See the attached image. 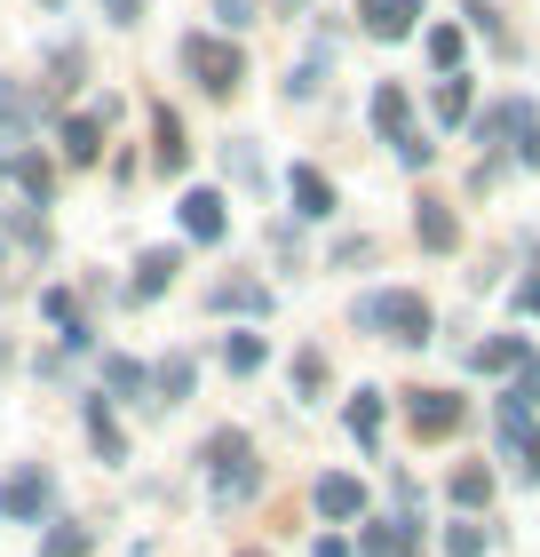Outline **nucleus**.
<instances>
[{
	"label": "nucleus",
	"mask_w": 540,
	"mask_h": 557,
	"mask_svg": "<svg viewBox=\"0 0 540 557\" xmlns=\"http://www.w3.org/2000/svg\"><path fill=\"white\" fill-rule=\"evenodd\" d=\"M199 462H208V486H215V502H223V510H239V502H254V494H263V454H254V438H247L239 422L208 430Z\"/></svg>",
	"instance_id": "f257e3e1"
},
{
	"label": "nucleus",
	"mask_w": 540,
	"mask_h": 557,
	"mask_svg": "<svg viewBox=\"0 0 540 557\" xmlns=\"http://www.w3.org/2000/svg\"><path fill=\"white\" fill-rule=\"evenodd\" d=\"M350 326H381L390 343H405V350H422L429 335H437V311H429V295H414V287H381V295H357L350 302Z\"/></svg>",
	"instance_id": "f03ea898"
},
{
	"label": "nucleus",
	"mask_w": 540,
	"mask_h": 557,
	"mask_svg": "<svg viewBox=\"0 0 540 557\" xmlns=\"http://www.w3.org/2000/svg\"><path fill=\"white\" fill-rule=\"evenodd\" d=\"M184 72L223 104V96H239L247 57H239V40H223V33H184Z\"/></svg>",
	"instance_id": "7ed1b4c3"
},
{
	"label": "nucleus",
	"mask_w": 540,
	"mask_h": 557,
	"mask_svg": "<svg viewBox=\"0 0 540 557\" xmlns=\"http://www.w3.org/2000/svg\"><path fill=\"white\" fill-rule=\"evenodd\" d=\"M48 510H56V470L48 462H16L9 478H0V518L9 525H40Z\"/></svg>",
	"instance_id": "20e7f679"
},
{
	"label": "nucleus",
	"mask_w": 540,
	"mask_h": 557,
	"mask_svg": "<svg viewBox=\"0 0 540 557\" xmlns=\"http://www.w3.org/2000/svg\"><path fill=\"white\" fill-rule=\"evenodd\" d=\"M175 223H184V239H199V247H223V232H230V215H223V191H215V184L184 191V199H175Z\"/></svg>",
	"instance_id": "39448f33"
},
{
	"label": "nucleus",
	"mask_w": 540,
	"mask_h": 557,
	"mask_svg": "<svg viewBox=\"0 0 540 557\" xmlns=\"http://www.w3.org/2000/svg\"><path fill=\"white\" fill-rule=\"evenodd\" d=\"M405 430H414V438H453L461 430V398L453 391H405Z\"/></svg>",
	"instance_id": "423d86ee"
},
{
	"label": "nucleus",
	"mask_w": 540,
	"mask_h": 557,
	"mask_svg": "<svg viewBox=\"0 0 540 557\" xmlns=\"http://www.w3.org/2000/svg\"><path fill=\"white\" fill-rule=\"evenodd\" d=\"M151 168H160V175L191 168V136H184V112H175V104H151Z\"/></svg>",
	"instance_id": "0eeeda50"
},
{
	"label": "nucleus",
	"mask_w": 540,
	"mask_h": 557,
	"mask_svg": "<svg viewBox=\"0 0 540 557\" xmlns=\"http://www.w3.org/2000/svg\"><path fill=\"white\" fill-rule=\"evenodd\" d=\"M80 422H88V446H96V462H127V430H120V414H112V398L104 391H88L80 398Z\"/></svg>",
	"instance_id": "6e6552de"
},
{
	"label": "nucleus",
	"mask_w": 540,
	"mask_h": 557,
	"mask_svg": "<svg viewBox=\"0 0 540 557\" xmlns=\"http://www.w3.org/2000/svg\"><path fill=\"white\" fill-rule=\"evenodd\" d=\"M414 239L429 247V256H453V247H461V215H453V199H437V191L414 199Z\"/></svg>",
	"instance_id": "1a4fd4ad"
},
{
	"label": "nucleus",
	"mask_w": 540,
	"mask_h": 557,
	"mask_svg": "<svg viewBox=\"0 0 540 557\" xmlns=\"http://www.w3.org/2000/svg\"><path fill=\"white\" fill-rule=\"evenodd\" d=\"M311 502H318V518L350 525V518H366V478H350V470H326L318 486H311Z\"/></svg>",
	"instance_id": "9d476101"
},
{
	"label": "nucleus",
	"mask_w": 540,
	"mask_h": 557,
	"mask_svg": "<svg viewBox=\"0 0 540 557\" xmlns=\"http://www.w3.org/2000/svg\"><path fill=\"white\" fill-rule=\"evenodd\" d=\"M287 199H294L302 223H326V215H334V175H326L318 160H302V168L287 175Z\"/></svg>",
	"instance_id": "9b49d317"
},
{
	"label": "nucleus",
	"mask_w": 540,
	"mask_h": 557,
	"mask_svg": "<svg viewBox=\"0 0 540 557\" xmlns=\"http://www.w3.org/2000/svg\"><path fill=\"white\" fill-rule=\"evenodd\" d=\"M175 271H184L175 247H143V256H136V278H127V302H160V295L175 287Z\"/></svg>",
	"instance_id": "f8f14e48"
},
{
	"label": "nucleus",
	"mask_w": 540,
	"mask_h": 557,
	"mask_svg": "<svg viewBox=\"0 0 540 557\" xmlns=\"http://www.w3.org/2000/svg\"><path fill=\"white\" fill-rule=\"evenodd\" d=\"M56 160L96 168V160H104V120H96V112H72L64 128H56Z\"/></svg>",
	"instance_id": "ddd939ff"
},
{
	"label": "nucleus",
	"mask_w": 540,
	"mask_h": 557,
	"mask_svg": "<svg viewBox=\"0 0 540 557\" xmlns=\"http://www.w3.org/2000/svg\"><path fill=\"white\" fill-rule=\"evenodd\" d=\"M191 383H199V359H191V350H167V359L160 367H151V407H175V398H191Z\"/></svg>",
	"instance_id": "4468645a"
},
{
	"label": "nucleus",
	"mask_w": 540,
	"mask_h": 557,
	"mask_svg": "<svg viewBox=\"0 0 540 557\" xmlns=\"http://www.w3.org/2000/svg\"><path fill=\"white\" fill-rule=\"evenodd\" d=\"M508 367H517V374L532 367V343H525V335H485V343L469 350V374H508Z\"/></svg>",
	"instance_id": "2eb2a0df"
},
{
	"label": "nucleus",
	"mask_w": 540,
	"mask_h": 557,
	"mask_svg": "<svg viewBox=\"0 0 540 557\" xmlns=\"http://www.w3.org/2000/svg\"><path fill=\"white\" fill-rule=\"evenodd\" d=\"M208 311H254V319H271V287H263V278H215V287H208Z\"/></svg>",
	"instance_id": "dca6fc26"
},
{
	"label": "nucleus",
	"mask_w": 540,
	"mask_h": 557,
	"mask_svg": "<svg viewBox=\"0 0 540 557\" xmlns=\"http://www.w3.org/2000/svg\"><path fill=\"white\" fill-rule=\"evenodd\" d=\"M9 184L33 199V208H48V199H56V160H48V151H16V160H9Z\"/></svg>",
	"instance_id": "f3484780"
},
{
	"label": "nucleus",
	"mask_w": 540,
	"mask_h": 557,
	"mask_svg": "<svg viewBox=\"0 0 540 557\" xmlns=\"http://www.w3.org/2000/svg\"><path fill=\"white\" fill-rule=\"evenodd\" d=\"M366 120H374V128H381V136L398 144L405 128H414V96H405L398 81H381V88H374V104H366Z\"/></svg>",
	"instance_id": "a211bd4d"
},
{
	"label": "nucleus",
	"mask_w": 540,
	"mask_h": 557,
	"mask_svg": "<svg viewBox=\"0 0 540 557\" xmlns=\"http://www.w3.org/2000/svg\"><path fill=\"white\" fill-rule=\"evenodd\" d=\"M381 414H390V398H381V391H350V407H342V422H350V438L357 446H381Z\"/></svg>",
	"instance_id": "6ab92c4d"
},
{
	"label": "nucleus",
	"mask_w": 540,
	"mask_h": 557,
	"mask_svg": "<svg viewBox=\"0 0 540 557\" xmlns=\"http://www.w3.org/2000/svg\"><path fill=\"white\" fill-rule=\"evenodd\" d=\"M48 120V96H33V88H0V128L9 136H33Z\"/></svg>",
	"instance_id": "aec40b11"
},
{
	"label": "nucleus",
	"mask_w": 540,
	"mask_h": 557,
	"mask_svg": "<svg viewBox=\"0 0 540 557\" xmlns=\"http://www.w3.org/2000/svg\"><path fill=\"white\" fill-rule=\"evenodd\" d=\"M414 24H422V0H374V9H366V33L374 40H405Z\"/></svg>",
	"instance_id": "412c9836"
},
{
	"label": "nucleus",
	"mask_w": 540,
	"mask_h": 557,
	"mask_svg": "<svg viewBox=\"0 0 540 557\" xmlns=\"http://www.w3.org/2000/svg\"><path fill=\"white\" fill-rule=\"evenodd\" d=\"M143 391H151V367L127 350H104V398H143Z\"/></svg>",
	"instance_id": "4be33fe9"
},
{
	"label": "nucleus",
	"mask_w": 540,
	"mask_h": 557,
	"mask_svg": "<svg viewBox=\"0 0 540 557\" xmlns=\"http://www.w3.org/2000/svg\"><path fill=\"white\" fill-rule=\"evenodd\" d=\"M223 175H230V184H254V191L271 184V168H263V151H254V136H230V144H223Z\"/></svg>",
	"instance_id": "5701e85b"
},
{
	"label": "nucleus",
	"mask_w": 540,
	"mask_h": 557,
	"mask_svg": "<svg viewBox=\"0 0 540 557\" xmlns=\"http://www.w3.org/2000/svg\"><path fill=\"white\" fill-rule=\"evenodd\" d=\"M469 72H453V81H437V96H429V112H437V128H461V120H469Z\"/></svg>",
	"instance_id": "b1692460"
},
{
	"label": "nucleus",
	"mask_w": 540,
	"mask_h": 557,
	"mask_svg": "<svg viewBox=\"0 0 540 557\" xmlns=\"http://www.w3.org/2000/svg\"><path fill=\"white\" fill-rule=\"evenodd\" d=\"M445 494L461 502V510H485V502H493V470H485V462H461V470L445 478Z\"/></svg>",
	"instance_id": "393cba45"
},
{
	"label": "nucleus",
	"mask_w": 540,
	"mask_h": 557,
	"mask_svg": "<svg viewBox=\"0 0 540 557\" xmlns=\"http://www.w3.org/2000/svg\"><path fill=\"white\" fill-rule=\"evenodd\" d=\"M461 57H469V33H461V24H429V64L445 72V81L461 72Z\"/></svg>",
	"instance_id": "a878e982"
},
{
	"label": "nucleus",
	"mask_w": 540,
	"mask_h": 557,
	"mask_svg": "<svg viewBox=\"0 0 540 557\" xmlns=\"http://www.w3.org/2000/svg\"><path fill=\"white\" fill-rule=\"evenodd\" d=\"M48 81H56V88H80V81H88V48H80V40L48 48Z\"/></svg>",
	"instance_id": "bb28decb"
},
{
	"label": "nucleus",
	"mask_w": 540,
	"mask_h": 557,
	"mask_svg": "<svg viewBox=\"0 0 540 557\" xmlns=\"http://www.w3.org/2000/svg\"><path fill=\"white\" fill-rule=\"evenodd\" d=\"M263 359H271L263 335H230V343H223V367H230V374H263Z\"/></svg>",
	"instance_id": "cd10ccee"
},
{
	"label": "nucleus",
	"mask_w": 540,
	"mask_h": 557,
	"mask_svg": "<svg viewBox=\"0 0 540 557\" xmlns=\"http://www.w3.org/2000/svg\"><path fill=\"white\" fill-rule=\"evenodd\" d=\"M40 557H88V525L80 518H56V525H48V542H40Z\"/></svg>",
	"instance_id": "c85d7f7f"
},
{
	"label": "nucleus",
	"mask_w": 540,
	"mask_h": 557,
	"mask_svg": "<svg viewBox=\"0 0 540 557\" xmlns=\"http://www.w3.org/2000/svg\"><path fill=\"white\" fill-rule=\"evenodd\" d=\"M469 33H485V40L501 48V57H517V40H508V24H501V9H493V0H469Z\"/></svg>",
	"instance_id": "c756f323"
},
{
	"label": "nucleus",
	"mask_w": 540,
	"mask_h": 557,
	"mask_svg": "<svg viewBox=\"0 0 540 557\" xmlns=\"http://www.w3.org/2000/svg\"><path fill=\"white\" fill-rule=\"evenodd\" d=\"M517 454V486H540V430H517V438H501Z\"/></svg>",
	"instance_id": "7c9ffc66"
},
{
	"label": "nucleus",
	"mask_w": 540,
	"mask_h": 557,
	"mask_svg": "<svg viewBox=\"0 0 540 557\" xmlns=\"http://www.w3.org/2000/svg\"><path fill=\"white\" fill-rule=\"evenodd\" d=\"M326 391V350H302L294 359V398H318Z\"/></svg>",
	"instance_id": "2f4dec72"
},
{
	"label": "nucleus",
	"mask_w": 540,
	"mask_h": 557,
	"mask_svg": "<svg viewBox=\"0 0 540 557\" xmlns=\"http://www.w3.org/2000/svg\"><path fill=\"white\" fill-rule=\"evenodd\" d=\"M485 549H493L485 525H445V557H485Z\"/></svg>",
	"instance_id": "473e14b6"
},
{
	"label": "nucleus",
	"mask_w": 540,
	"mask_h": 557,
	"mask_svg": "<svg viewBox=\"0 0 540 557\" xmlns=\"http://www.w3.org/2000/svg\"><path fill=\"white\" fill-rule=\"evenodd\" d=\"M508 128H517V96H508V104H493V112H477V144H501Z\"/></svg>",
	"instance_id": "72a5a7b5"
},
{
	"label": "nucleus",
	"mask_w": 540,
	"mask_h": 557,
	"mask_svg": "<svg viewBox=\"0 0 540 557\" xmlns=\"http://www.w3.org/2000/svg\"><path fill=\"white\" fill-rule=\"evenodd\" d=\"M429 160H437V144H429L422 128H405V136H398V168H414V175H422Z\"/></svg>",
	"instance_id": "f704fd0d"
},
{
	"label": "nucleus",
	"mask_w": 540,
	"mask_h": 557,
	"mask_svg": "<svg viewBox=\"0 0 540 557\" xmlns=\"http://www.w3.org/2000/svg\"><path fill=\"white\" fill-rule=\"evenodd\" d=\"M366 256H374V239H366V232H350V239H342V247H334V256H326V263H334V271H350V263H366Z\"/></svg>",
	"instance_id": "c9c22d12"
},
{
	"label": "nucleus",
	"mask_w": 540,
	"mask_h": 557,
	"mask_svg": "<svg viewBox=\"0 0 540 557\" xmlns=\"http://www.w3.org/2000/svg\"><path fill=\"white\" fill-rule=\"evenodd\" d=\"M40 311L56 319V326H80V311H72V287H48V295H40Z\"/></svg>",
	"instance_id": "e433bc0d"
},
{
	"label": "nucleus",
	"mask_w": 540,
	"mask_h": 557,
	"mask_svg": "<svg viewBox=\"0 0 540 557\" xmlns=\"http://www.w3.org/2000/svg\"><path fill=\"white\" fill-rule=\"evenodd\" d=\"M215 16L230 24V33H239V24H254V0H215Z\"/></svg>",
	"instance_id": "4c0bfd02"
},
{
	"label": "nucleus",
	"mask_w": 540,
	"mask_h": 557,
	"mask_svg": "<svg viewBox=\"0 0 540 557\" xmlns=\"http://www.w3.org/2000/svg\"><path fill=\"white\" fill-rule=\"evenodd\" d=\"M517 311H525V319H540V271H532V278H517Z\"/></svg>",
	"instance_id": "58836bf2"
},
{
	"label": "nucleus",
	"mask_w": 540,
	"mask_h": 557,
	"mask_svg": "<svg viewBox=\"0 0 540 557\" xmlns=\"http://www.w3.org/2000/svg\"><path fill=\"white\" fill-rule=\"evenodd\" d=\"M104 16H112V24H136V16H143V0H104Z\"/></svg>",
	"instance_id": "ea45409f"
},
{
	"label": "nucleus",
	"mask_w": 540,
	"mask_h": 557,
	"mask_svg": "<svg viewBox=\"0 0 540 557\" xmlns=\"http://www.w3.org/2000/svg\"><path fill=\"white\" fill-rule=\"evenodd\" d=\"M311 557H350V542H342V534H318V549H311Z\"/></svg>",
	"instance_id": "a19ab883"
},
{
	"label": "nucleus",
	"mask_w": 540,
	"mask_h": 557,
	"mask_svg": "<svg viewBox=\"0 0 540 557\" xmlns=\"http://www.w3.org/2000/svg\"><path fill=\"white\" fill-rule=\"evenodd\" d=\"M0 184H9V151H0Z\"/></svg>",
	"instance_id": "79ce46f5"
},
{
	"label": "nucleus",
	"mask_w": 540,
	"mask_h": 557,
	"mask_svg": "<svg viewBox=\"0 0 540 557\" xmlns=\"http://www.w3.org/2000/svg\"><path fill=\"white\" fill-rule=\"evenodd\" d=\"M239 557H263V549H239Z\"/></svg>",
	"instance_id": "37998d69"
},
{
	"label": "nucleus",
	"mask_w": 540,
	"mask_h": 557,
	"mask_svg": "<svg viewBox=\"0 0 540 557\" xmlns=\"http://www.w3.org/2000/svg\"><path fill=\"white\" fill-rule=\"evenodd\" d=\"M357 9H374V0H357Z\"/></svg>",
	"instance_id": "c03bdc74"
}]
</instances>
